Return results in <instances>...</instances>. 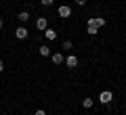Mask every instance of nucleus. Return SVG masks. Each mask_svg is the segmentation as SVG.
I'll return each mask as SVG.
<instances>
[{
  "mask_svg": "<svg viewBox=\"0 0 126 115\" xmlns=\"http://www.w3.org/2000/svg\"><path fill=\"white\" fill-rule=\"evenodd\" d=\"M111 101H113V92L111 90H103V92L99 94V102L101 105H109Z\"/></svg>",
  "mask_w": 126,
  "mask_h": 115,
  "instance_id": "1",
  "label": "nucleus"
},
{
  "mask_svg": "<svg viewBox=\"0 0 126 115\" xmlns=\"http://www.w3.org/2000/svg\"><path fill=\"white\" fill-rule=\"evenodd\" d=\"M97 29H99V27H97V21H94V17H90L88 21H86V34L88 36H97Z\"/></svg>",
  "mask_w": 126,
  "mask_h": 115,
  "instance_id": "2",
  "label": "nucleus"
},
{
  "mask_svg": "<svg viewBox=\"0 0 126 115\" xmlns=\"http://www.w3.org/2000/svg\"><path fill=\"white\" fill-rule=\"evenodd\" d=\"M78 57L76 54H67V57H65V67H67V69H76L78 67Z\"/></svg>",
  "mask_w": 126,
  "mask_h": 115,
  "instance_id": "3",
  "label": "nucleus"
},
{
  "mask_svg": "<svg viewBox=\"0 0 126 115\" xmlns=\"http://www.w3.org/2000/svg\"><path fill=\"white\" fill-rule=\"evenodd\" d=\"M27 36H30V31H27L25 25H19L17 29H15V38H17V40H25Z\"/></svg>",
  "mask_w": 126,
  "mask_h": 115,
  "instance_id": "4",
  "label": "nucleus"
},
{
  "mask_svg": "<svg viewBox=\"0 0 126 115\" xmlns=\"http://www.w3.org/2000/svg\"><path fill=\"white\" fill-rule=\"evenodd\" d=\"M57 13H59V17H63V19H69V17H72V9H69L67 4H61L57 9Z\"/></svg>",
  "mask_w": 126,
  "mask_h": 115,
  "instance_id": "5",
  "label": "nucleus"
},
{
  "mask_svg": "<svg viewBox=\"0 0 126 115\" xmlns=\"http://www.w3.org/2000/svg\"><path fill=\"white\" fill-rule=\"evenodd\" d=\"M46 27H48V19H46V17H38V19H36V29L44 31Z\"/></svg>",
  "mask_w": 126,
  "mask_h": 115,
  "instance_id": "6",
  "label": "nucleus"
},
{
  "mask_svg": "<svg viewBox=\"0 0 126 115\" xmlns=\"http://www.w3.org/2000/svg\"><path fill=\"white\" fill-rule=\"evenodd\" d=\"M44 36H46V40H48V42L57 40V29H53V27H46V29H44Z\"/></svg>",
  "mask_w": 126,
  "mask_h": 115,
  "instance_id": "7",
  "label": "nucleus"
},
{
  "mask_svg": "<svg viewBox=\"0 0 126 115\" xmlns=\"http://www.w3.org/2000/svg\"><path fill=\"white\" fill-rule=\"evenodd\" d=\"M50 61H53L55 65H61V63H65V59H63V52H53V54H50Z\"/></svg>",
  "mask_w": 126,
  "mask_h": 115,
  "instance_id": "8",
  "label": "nucleus"
},
{
  "mask_svg": "<svg viewBox=\"0 0 126 115\" xmlns=\"http://www.w3.org/2000/svg\"><path fill=\"white\" fill-rule=\"evenodd\" d=\"M38 52H40V57H44V59H46V57H50V54H53V50H50L46 44H42L40 48H38Z\"/></svg>",
  "mask_w": 126,
  "mask_h": 115,
  "instance_id": "9",
  "label": "nucleus"
},
{
  "mask_svg": "<svg viewBox=\"0 0 126 115\" xmlns=\"http://www.w3.org/2000/svg\"><path fill=\"white\" fill-rule=\"evenodd\" d=\"M17 19L21 21V25H23V23H27V21H30V13H27V11H21V13L17 15Z\"/></svg>",
  "mask_w": 126,
  "mask_h": 115,
  "instance_id": "10",
  "label": "nucleus"
},
{
  "mask_svg": "<svg viewBox=\"0 0 126 115\" xmlns=\"http://www.w3.org/2000/svg\"><path fill=\"white\" fill-rule=\"evenodd\" d=\"M93 105H94V101H93V98H90V96H86L84 101H82V107H84V109H90V107H93Z\"/></svg>",
  "mask_w": 126,
  "mask_h": 115,
  "instance_id": "11",
  "label": "nucleus"
},
{
  "mask_svg": "<svg viewBox=\"0 0 126 115\" xmlns=\"http://www.w3.org/2000/svg\"><path fill=\"white\" fill-rule=\"evenodd\" d=\"M74 48V42L72 40H65V42H63V46H61V50H72Z\"/></svg>",
  "mask_w": 126,
  "mask_h": 115,
  "instance_id": "12",
  "label": "nucleus"
},
{
  "mask_svg": "<svg viewBox=\"0 0 126 115\" xmlns=\"http://www.w3.org/2000/svg\"><path fill=\"white\" fill-rule=\"evenodd\" d=\"M94 21H97V27H105V23H107L103 17H94Z\"/></svg>",
  "mask_w": 126,
  "mask_h": 115,
  "instance_id": "13",
  "label": "nucleus"
},
{
  "mask_svg": "<svg viewBox=\"0 0 126 115\" xmlns=\"http://www.w3.org/2000/svg\"><path fill=\"white\" fill-rule=\"evenodd\" d=\"M40 4H42V6H53L55 0H40Z\"/></svg>",
  "mask_w": 126,
  "mask_h": 115,
  "instance_id": "14",
  "label": "nucleus"
},
{
  "mask_svg": "<svg viewBox=\"0 0 126 115\" xmlns=\"http://www.w3.org/2000/svg\"><path fill=\"white\" fill-rule=\"evenodd\" d=\"M86 2H88V0H76V4H78V6H84Z\"/></svg>",
  "mask_w": 126,
  "mask_h": 115,
  "instance_id": "15",
  "label": "nucleus"
},
{
  "mask_svg": "<svg viewBox=\"0 0 126 115\" xmlns=\"http://www.w3.org/2000/svg\"><path fill=\"white\" fill-rule=\"evenodd\" d=\"M34 115H46V111H44V109H38V111H36Z\"/></svg>",
  "mask_w": 126,
  "mask_h": 115,
  "instance_id": "16",
  "label": "nucleus"
},
{
  "mask_svg": "<svg viewBox=\"0 0 126 115\" xmlns=\"http://www.w3.org/2000/svg\"><path fill=\"white\" fill-rule=\"evenodd\" d=\"M2 71H4V61L0 59V73H2Z\"/></svg>",
  "mask_w": 126,
  "mask_h": 115,
  "instance_id": "17",
  "label": "nucleus"
},
{
  "mask_svg": "<svg viewBox=\"0 0 126 115\" xmlns=\"http://www.w3.org/2000/svg\"><path fill=\"white\" fill-rule=\"evenodd\" d=\"M2 27H4V21H2V19H0V29H2Z\"/></svg>",
  "mask_w": 126,
  "mask_h": 115,
  "instance_id": "18",
  "label": "nucleus"
},
{
  "mask_svg": "<svg viewBox=\"0 0 126 115\" xmlns=\"http://www.w3.org/2000/svg\"><path fill=\"white\" fill-rule=\"evenodd\" d=\"M124 98H126V92H124Z\"/></svg>",
  "mask_w": 126,
  "mask_h": 115,
  "instance_id": "19",
  "label": "nucleus"
},
{
  "mask_svg": "<svg viewBox=\"0 0 126 115\" xmlns=\"http://www.w3.org/2000/svg\"><path fill=\"white\" fill-rule=\"evenodd\" d=\"M57 115H63V113H57Z\"/></svg>",
  "mask_w": 126,
  "mask_h": 115,
  "instance_id": "20",
  "label": "nucleus"
}]
</instances>
